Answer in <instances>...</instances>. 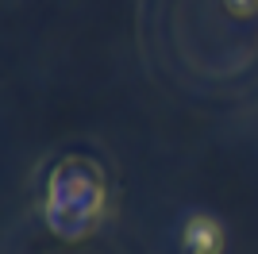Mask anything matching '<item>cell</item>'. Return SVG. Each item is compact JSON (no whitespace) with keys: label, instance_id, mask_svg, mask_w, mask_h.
<instances>
[{"label":"cell","instance_id":"cell-1","mask_svg":"<svg viewBox=\"0 0 258 254\" xmlns=\"http://www.w3.org/2000/svg\"><path fill=\"white\" fill-rule=\"evenodd\" d=\"M181 246L189 254H220L224 250V231H220V223L208 220V216H193L181 231Z\"/></svg>","mask_w":258,"mask_h":254},{"label":"cell","instance_id":"cell-2","mask_svg":"<svg viewBox=\"0 0 258 254\" xmlns=\"http://www.w3.org/2000/svg\"><path fill=\"white\" fill-rule=\"evenodd\" d=\"M227 8L235 12V16H250L258 8V0H227Z\"/></svg>","mask_w":258,"mask_h":254}]
</instances>
